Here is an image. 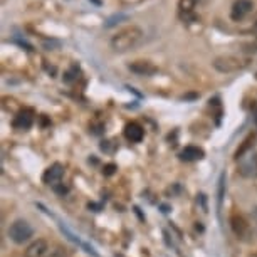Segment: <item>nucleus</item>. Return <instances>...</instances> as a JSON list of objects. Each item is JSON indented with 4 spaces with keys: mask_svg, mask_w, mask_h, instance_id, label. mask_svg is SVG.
Masks as SVG:
<instances>
[{
    "mask_svg": "<svg viewBox=\"0 0 257 257\" xmlns=\"http://www.w3.org/2000/svg\"><path fill=\"white\" fill-rule=\"evenodd\" d=\"M7 234H9V239H11L14 244L21 245V244H24V242L31 240V237L34 235V229L27 220L17 219V220L12 222L11 227H9Z\"/></svg>",
    "mask_w": 257,
    "mask_h": 257,
    "instance_id": "3",
    "label": "nucleus"
},
{
    "mask_svg": "<svg viewBox=\"0 0 257 257\" xmlns=\"http://www.w3.org/2000/svg\"><path fill=\"white\" fill-rule=\"evenodd\" d=\"M254 140H255V137L254 135H249L244 142H242V145L239 148H237V152H235V155H234V158L235 160H240V158H244V155L245 153H249V150L252 148V145H254Z\"/></svg>",
    "mask_w": 257,
    "mask_h": 257,
    "instance_id": "13",
    "label": "nucleus"
},
{
    "mask_svg": "<svg viewBox=\"0 0 257 257\" xmlns=\"http://www.w3.org/2000/svg\"><path fill=\"white\" fill-rule=\"evenodd\" d=\"M126 19H128V16H126V14H116V16L109 17L108 21H106V27H113V26H116L118 22L126 21Z\"/></svg>",
    "mask_w": 257,
    "mask_h": 257,
    "instance_id": "16",
    "label": "nucleus"
},
{
    "mask_svg": "<svg viewBox=\"0 0 257 257\" xmlns=\"http://www.w3.org/2000/svg\"><path fill=\"white\" fill-rule=\"evenodd\" d=\"M49 250V244L44 239H37L31 242L27 245V249L24 250V257H44Z\"/></svg>",
    "mask_w": 257,
    "mask_h": 257,
    "instance_id": "10",
    "label": "nucleus"
},
{
    "mask_svg": "<svg viewBox=\"0 0 257 257\" xmlns=\"http://www.w3.org/2000/svg\"><path fill=\"white\" fill-rule=\"evenodd\" d=\"M116 170H118V167H116L114 163H108V165H104V167H103V175L104 177H111V175H114Z\"/></svg>",
    "mask_w": 257,
    "mask_h": 257,
    "instance_id": "17",
    "label": "nucleus"
},
{
    "mask_svg": "<svg viewBox=\"0 0 257 257\" xmlns=\"http://www.w3.org/2000/svg\"><path fill=\"white\" fill-rule=\"evenodd\" d=\"M128 69L137 76H143V77H150V76H155L158 72V67L153 64L152 61H133L128 64Z\"/></svg>",
    "mask_w": 257,
    "mask_h": 257,
    "instance_id": "6",
    "label": "nucleus"
},
{
    "mask_svg": "<svg viewBox=\"0 0 257 257\" xmlns=\"http://www.w3.org/2000/svg\"><path fill=\"white\" fill-rule=\"evenodd\" d=\"M62 175H64V167L61 163H52L42 175V182L46 185H56V183L61 182Z\"/></svg>",
    "mask_w": 257,
    "mask_h": 257,
    "instance_id": "9",
    "label": "nucleus"
},
{
    "mask_svg": "<svg viewBox=\"0 0 257 257\" xmlns=\"http://www.w3.org/2000/svg\"><path fill=\"white\" fill-rule=\"evenodd\" d=\"M54 192L57 193V195H61V197H64L66 195V193L67 192H69V187H67V185H64V183H56V185H54Z\"/></svg>",
    "mask_w": 257,
    "mask_h": 257,
    "instance_id": "18",
    "label": "nucleus"
},
{
    "mask_svg": "<svg viewBox=\"0 0 257 257\" xmlns=\"http://www.w3.org/2000/svg\"><path fill=\"white\" fill-rule=\"evenodd\" d=\"M230 229L237 235V239H242V240H245L250 234L249 222H247L245 217L240 215V213H232L230 215Z\"/></svg>",
    "mask_w": 257,
    "mask_h": 257,
    "instance_id": "4",
    "label": "nucleus"
},
{
    "mask_svg": "<svg viewBox=\"0 0 257 257\" xmlns=\"http://www.w3.org/2000/svg\"><path fill=\"white\" fill-rule=\"evenodd\" d=\"M247 66V59H242L234 54H224L212 61V67L220 74H230V72L242 71Z\"/></svg>",
    "mask_w": 257,
    "mask_h": 257,
    "instance_id": "2",
    "label": "nucleus"
},
{
    "mask_svg": "<svg viewBox=\"0 0 257 257\" xmlns=\"http://www.w3.org/2000/svg\"><path fill=\"white\" fill-rule=\"evenodd\" d=\"M44 257H69V249L64 245H54L47 250V254Z\"/></svg>",
    "mask_w": 257,
    "mask_h": 257,
    "instance_id": "14",
    "label": "nucleus"
},
{
    "mask_svg": "<svg viewBox=\"0 0 257 257\" xmlns=\"http://www.w3.org/2000/svg\"><path fill=\"white\" fill-rule=\"evenodd\" d=\"M34 124V111L32 109H21L12 121V126L16 130H29Z\"/></svg>",
    "mask_w": 257,
    "mask_h": 257,
    "instance_id": "8",
    "label": "nucleus"
},
{
    "mask_svg": "<svg viewBox=\"0 0 257 257\" xmlns=\"http://www.w3.org/2000/svg\"><path fill=\"white\" fill-rule=\"evenodd\" d=\"M197 2L198 0H180L178 2V9H180V12L182 14H190L193 9H195V6H197Z\"/></svg>",
    "mask_w": 257,
    "mask_h": 257,
    "instance_id": "15",
    "label": "nucleus"
},
{
    "mask_svg": "<svg viewBox=\"0 0 257 257\" xmlns=\"http://www.w3.org/2000/svg\"><path fill=\"white\" fill-rule=\"evenodd\" d=\"M252 11H254V2L252 0H235L230 9V19L234 22H239L245 16H249Z\"/></svg>",
    "mask_w": 257,
    "mask_h": 257,
    "instance_id": "5",
    "label": "nucleus"
},
{
    "mask_svg": "<svg viewBox=\"0 0 257 257\" xmlns=\"http://www.w3.org/2000/svg\"><path fill=\"white\" fill-rule=\"evenodd\" d=\"M203 157H205V152L198 147H193V145L185 147L180 153V160H183V162H198Z\"/></svg>",
    "mask_w": 257,
    "mask_h": 257,
    "instance_id": "12",
    "label": "nucleus"
},
{
    "mask_svg": "<svg viewBox=\"0 0 257 257\" xmlns=\"http://www.w3.org/2000/svg\"><path fill=\"white\" fill-rule=\"evenodd\" d=\"M145 39V32L140 26H128L123 27L111 37L109 46L114 52H128L138 47Z\"/></svg>",
    "mask_w": 257,
    "mask_h": 257,
    "instance_id": "1",
    "label": "nucleus"
},
{
    "mask_svg": "<svg viewBox=\"0 0 257 257\" xmlns=\"http://www.w3.org/2000/svg\"><path fill=\"white\" fill-rule=\"evenodd\" d=\"M249 257H257V254H250Z\"/></svg>",
    "mask_w": 257,
    "mask_h": 257,
    "instance_id": "19",
    "label": "nucleus"
},
{
    "mask_svg": "<svg viewBox=\"0 0 257 257\" xmlns=\"http://www.w3.org/2000/svg\"><path fill=\"white\" fill-rule=\"evenodd\" d=\"M239 173L244 178H255L257 177V153H250L247 157L240 158Z\"/></svg>",
    "mask_w": 257,
    "mask_h": 257,
    "instance_id": "7",
    "label": "nucleus"
},
{
    "mask_svg": "<svg viewBox=\"0 0 257 257\" xmlns=\"http://www.w3.org/2000/svg\"><path fill=\"white\" fill-rule=\"evenodd\" d=\"M145 137V130L142 124L138 123H128L124 126V138L132 143H140Z\"/></svg>",
    "mask_w": 257,
    "mask_h": 257,
    "instance_id": "11",
    "label": "nucleus"
}]
</instances>
